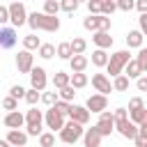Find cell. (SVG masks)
I'll list each match as a JSON object with an SVG mask.
<instances>
[{
    "instance_id": "cell-53",
    "label": "cell",
    "mask_w": 147,
    "mask_h": 147,
    "mask_svg": "<svg viewBox=\"0 0 147 147\" xmlns=\"http://www.w3.org/2000/svg\"><path fill=\"white\" fill-rule=\"evenodd\" d=\"M0 147H11V145H9L7 140H0Z\"/></svg>"
},
{
    "instance_id": "cell-28",
    "label": "cell",
    "mask_w": 147,
    "mask_h": 147,
    "mask_svg": "<svg viewBox=\"0 0 147 147\" xmlns=\"http://www.w3.org/2000/svg\"><path fill=\"white\" fill-rule=\"evenodd\" d=\"M60 9H62V7H60L57 0H46V2H44V14H46V16H57Z\"/></svg>"
},
{
    "instance_id": "cell-13",
    "label": "cell",
    "mask_w": 147,
    "mask_h": 147,
    "mask_svg": "<svg viewBox=\"0 0 147 147\" xmlns=\"http://www.w3.org/2000/svg\"><path fill=\"white\" fill-rule=\"evenodd\" d=\"M2 124H5L9 131H21V126L25 124V115H23V113H18V110L7 113V115L2 117Z\"/></svg>"
},
{
    "instance_id": "cell-34",
    "label": "cell",
    "mask_w": 147,
    "mask_h": 147,
    "mask_svg": "<svg viewBox=\"0 0 147 147\" xmlns=\"http://www.w3.org/2000/svg\"><path fill=\"white\" fill-rule=\"evenodd\" d=\"M25 101L30 103V108H34V106H37V103L41 101V94H39L37 90H32V87H30V90L25 92Z\"/></svg>"
},
{
    "instance_id": "cell-4",
    "label": "cell",
    "mask_w": 147,
    "mask_h": 147,
    "mask_svg": "<svg viewBox=\"0 0 147 147\" xmlns=\"http://www.w3.org/2000/svg\"><path fill=\"white\" fill-rule=\"evenodd\" d=\"M85 136V129L80 126V124H76V122H67L64 124V129L60 131V140L62 142H67V145H74V142H78L80 138Z\"/></svg>"
},
{
    "instance_id": "cell-54",
    "label": "cell",
    "mask_w": 147,
    "mask_h": 147,
    "mask_svg": "<svg viewBox=\"0 0 147 147\" xmlns=\"http://www.w3.org/2000/svg\"><path fill=\"white\" fill-rule=\"evenodd\" d=\"M0 122H2V119H0Z\"/></svg>"
},
{
    "instance_id": "cell-24",
    "label": "cell",
    "mask_w": 147,
    "mask_h": 147,
    "mask_svg": "<svg viewBox=\"0 0 147 147\" xmlns=\"http://www.w3.org/2000/svg\"><path fill=\"white\" fill-rule=\"evenodd\" d=\"M39 46H41V41H39V37L32 32V34H28V37H23V51H39Z\"/></svg>"
},
{
    "instance_id": "cell-15",
    "label": "cell",
    "mask_w": 147,
    "mask_h": 147,
    "mask_svg": "<svg viewBox=\"0 0 147 147\" xmlns=\"http://www.w3.org/2000/svg\"><path fill=\"white\" fill-rule=\"evenodd\" d=\"M18 41L16 28H0V48H14Z\"/></svg>"
},
{
    "instance_id": "cell-41",
    "label": "cell",
    "mask_w": 147,
    "mask_h": 147,
    "mask_svg": "<svg viewBox=\"0 0 147 147\" xmlns=\"http://www.w3.org/2000/svg\"><path fill=\"white\" fill-rule=\"evenodd\" d=\"M87 9H90V16H101V0H90Z\"/></svg>"
},
{
    "instance_id": "cell-14",
    "label": "cell",
    "mask_w": 147,
    "mask_h": 147,
    "mask_svg": "<svg viewBox=\"0 0 147 147\" xmlns=\"http://www.w3.org/2000/svg\"><path fill=\"white\" fill-rule=\"evenodd\" d=\"M69 119L71 122H76V124H80V126H85L87 122H90V110L85 108V106H71V110H69Z\"/></svg>"
},
{
    "instance_id": "cell-5",
    "label": "cell",
    "mask_w": 147,
    "mask_h": 147,
    "mask_svg": "<svg viewBox=\"0 0 147 147\" xmlns=\"http://www.w3.org/2000/svg\"><path fill=\"white\" fill-rule=\"evenodd\" d=\"M7 7H9V21H11L14 28H21V25L28 23V14H25V5L23 2H11Z\"/></svg>"
},
{
    "instance_id": "cell-33",
    "label": "cell",
    "mask_w": 147,
    "mask_h": 147,
    "mask_svg": "<svg viewBox=\"0 0 147 147\" xmlns=\"http://www.w3.org/2000/svg\"><path fill=\"white\" fill-rule=\"evenodd\" d=\"M57 94H60V99H62V101H67V103H71V99L76 96V90H74L71 85H67V87H62V90H57Z\"/></svg>"
},
{
    "instance_id": "cell-48",
    "label": "cell",
    "mask_w": 147,
    "mask_h": 147,
    "mask_svg": "<svg viewBox=\"0 0 147 147\" xmlns=\"http://www.w3.org/2000/svg\"><path fill=\"white\" fill-rule=\"evenodd\" d=\"M136 87H138L140 92H147V74H145V76H140V78L136 80Z\"/></svg>"
},
{
    "instance_id": "cell-27",
    "label": "cell",
    "mask_w": 147,
    "mask_h": 147,
    "mask_svg": "<svg viewBox=\"0 0 147 147\" xmlns=\"http://www.w3.org/2000/svg\"><path fill=\"white\" fill-rule=\"evenodd\" d=\"M126 90H129V78L124 74L113 78V92H126Z\"/></svg>"
},
{
    "instance_id": "cell-50",
    "label": "cell",
    "mask_w": 147,
    "mask_h": 147,
    "mask_svg": "<svg viewBox=\"0 0 147 147\" xmlns=\"http://www.w3.org/2000/svg\"><path fill=\"white\" fill-rule=\"evenodd\" d=\"M138 23H140V32H142V37H147V14H140Z\"/></svg>"
},
{
    "instance_id": "cell-29",
    "label": "cell",
    "mask_w": 147,
    "mask_h": 147,
    "mask_svg": "<svg viewBox=\"0 0 147 147\" xmlns=\"http://www.w3.org/2000/svg\"><path fill=\"white\" fill-rule=\"evenodd\" d=\"M87 85V74H71V87L74 90H83Z\"/></svg>"
},
{
    "instance_id": "cell-44",
    "label": "cell",
    "mask_w": 147,
    "mask_h": 147,
    "mask_svg": "<svg viewBox=\"0 0 147 147\" xmlns=\"http://www.w3.org/2000/svg\"><path fill=\"white\" fill-rule=\"evenodd\" d=\"M140 108H145V101H142L140 96H133V99L129 101V108H126V110L133 113V110H140Z\"/></svg>"
},
{
    "instance_id": "cell-11",
    "label": "cell",
    "mask_w": 147,
    "mask_h": 147,
    "mask_svg": "<svg viewBox=\"0 0 147 147\" xmlns=\"http://www.w3.org/2000/svg\"><path fill=\"white\" fill-rule=\"evenodd\" d=\"M92 85H94V90H96L99 94H103V96H108V94L113 92V83H110V78H108L106 74H94V76H92Z\"/></svg>"
},
{
    "instance_id": "cell-49",
    "label": "cell",
    "mask_w": 147,
    "mask_h": 147,
    "mask_svg": "<svg viewBox=\"0 0 147 147\" xmlns=\"http://www.w3.org/2000/svg\"><path fill=\"white\" fill-rule=\"evenodd\" d=\"M133 142H136V147H147V133H138Z\"/></svg>"
},
{
    "instance_id": "cell-19",
    "label": "cell",
    "mask_w": 147,
    "mask_h": 147,
    "mask_svg": "<svg viewBox=\"0 0 147 147\" xmlns=\"http://www.w3.org/2000/svg\"><path fill=\"white\" fill-rule=\"evenodd\" d=\"M87 64H90V60H87L85 55H74V57L69 60V67H71V74H85V69H87Z\"/></svg>"
},
{
    "instance_id": "cell-26",
    "label": "cell",
    "mask_w": 147,
    "mask_h": 147,
    "mask_svg": "<svg viewBox=\"0 0 147 147\" xmlns=\"http://www.w3.org/2000/svg\"><path fill=\"white\" fill-rule=\"evenodd\" d=\"M85 48H87V41L83 37H74L71 41V53L74 55H85Z\"/></svg>"
},
{
    "instance_id": "cell-42",
    "label": "cell",
    "mask_w": 147,
    "mask_h": 147,
    "mask_svg": "<svg viewBox=\"0 0 147 147\" xmlns=\"http://www.w3.org/2000/svg\"><path fill=\"white\" fill-rule=\"evenodd\" d=\"M25 92H28L25 87H21V85H11V90H9V96H14V99L18 101V99H25Z\"/></svg>"
},
{
    "instance_id": "cell-39",
    "label": "cell",
    "mask_w": 147,
    "mask_h": 147,
    "mask_svg": "<svg viewBox=\"0 0 147 147\" xmlns=\"http://www.w3.org/2000/svg\"><path fill=\"white\" fill-rule=\"evenodd\" d=\"M2 108L9 110V113H14V110H18V101H16L14 96H5V99H2Z\"/></svg>"
},
{
    "instance_id": "cell-22",
    "label": "cell",
    "mask_w": 147,
    "mask_h": 147,
    "mask_svg": "<svg viewBox=\"0 0 147 147\" xmlns=\"http://www.w3.org/2000/svg\"><path fill=\"white\" fill-rule=\"evenodd\" d=\"M108 62H110V55L106 51H101V48L92 51V64L94 67H108Z\"/></svg>"
},
{
    "instance_id": "cell-12",
    "label": "cell",
    "mask_w": 147,
    "mask_h": 147,
    "mask_svg": "<svg viewBox=\"0 0 147 147\" xmlns=\"http://www.w3.org/2000/svg\"><path fill=\"white\" fill-rule=\"evenodd\" d=\"M85 108H87L90 113H99V115H101V113L108 108V96H103V94H92V96H87Z\"/></svg>"
},
{
    "instance_id": "cell-7",
    "label": "cell",
    "mask_w": 147,
    "mask_h": 147,
    "mask_svg": "<svg viewBox=\"0 0 147 147\" xmlns=\"http://www.w3.org/2000/svg\"><path fill=\"white\" fill-rule=\"evenodd\" d=\"M115 131L122 136V138H126V140H136V136L140 133V129L126 117V119H117L115 122Z\"/></svg>"
},
{
    "instance_id": "cell-9",
    "label": "cell",
    "mask_w": 147,
    "mask_h": 147,
    "mask_svg": "<svg viewBox=\"0 0 147 147\" xmlns=\"http://www.w3.org/2000/svg\"><path fill=\"white\" fill-rule=\"evenodd\" d=\"M30 85H32V90H37V92H44V90H46L48 78H46V69H44V67H34V69L30 71Z\"/></svg>"
},
{
    "instance_id": "cell-38",
    "label": "cell",
    "mask_w": 147,
    "mask_h": 147,
    "mask_svg": "<svg viewBox=\"0 0 147 147\" xmlns=\"http://www.w3.org/2000/svg\"><path fill=\"white\" fill-rule=\"evenodd\" d=\"M60 7H62V11L74 14V11L78 9V0H62V2H60Z\"/></svg>"
},
{
    "instance_id": "cell-2",
    "label": "cell",
    "mask_w": 147,
    "mask_h": 147,
    "mask_svg": "<svg viewBox=\"0 0 147 147\" xmlns=\"http://www.w3.org/2000/svg\"><path fill=\"white\" fill-rule=\"evenodd\" d=\"M133 57H131V53L129 51H115L113 55H110V62H108V74L113 76V78H117V76H122L124 74V67L131 62Z\"/></svg>"
},
{
    "instance_id": "cell-45",
    "label": "cell",
    "mask_w": 147,
    "mask_h": 147,
    "mask_svg": "<svg viewBox=\"0 0 147 147\" xmlns=\"http://www.w3.org/2000/svg\"><path fill=\"white\" fill-rule=\"evenodd\" d=\"M133 7H136L133 0H119V2H117V9H122V11H131Z\"/></svg>"
},
{
    "instance_id": "cell-17",
    "label": "cell",
    "mask_w": 147,
    "mask_h": 147,
    "mask_svg": "<svg viewBox=\"0 0 147 147\" xmlns=\"http://www.w3.org/2000/svg\"><path fill=\"white\" fill-rule=\"evenodd\" d=\"M5 140H7L11 147H25V145H28V133H25V131H9Z\"/></svg>"
},
{
    "instance_id": "cell-35",
    "label": "cell",
    "mask_w": 147,
    "mask_h": 147,
    "mask_svg": "<svg viewBox=\"0 0 147 147\" xmlns=\"http://www.w3.org/2000/svg\"><path fill=\"white\" fill-rule=\"evenodd\" d=\"M41 101H44L48 108H53V106L60 101V94H57V92H44V94H41Z\"/></svg>"
},
{
    "instance_id": "cell-51",
    "label": "cell",
    "mask_w": 147,
    "mask_h": 147,
    "mask_svg": "<svg viewBox=\"0 0 147 147\" xmlns=\"http://www.w3.org/2000/svg\"><path fill=\"white\" fill-rule=\"evenodd\" d=\"M136 7H138V11H140V14H147V0H138V2H136Z\"/></svg>"
},
{
    "instance_id": "cell-31",
    "label": "cell",
    "mask_w": 147,
    "mask_h": 147,
    "mask_svg": "<svg viewBox=\"0 0 147 147\" xmlns=\"http://www.w3.org/2000/svg\"><path fill=\"white\" fill-rule=\"evenodd\" d=\"M83 28H85V30H92V34L99 32V30H101V25H99V16H87V18L83 21Z\"/></svg>"
},
{
    "instance_id": "cell-8",
    "label": "cell",
    "mask_w": 147,
    "mask_h": 147,
    "mask_svg": "<svg viewBox=\"0 0 147 147\" xmlns=\"http://www.w3.org/2000/svg\"><path fill=\"white\" fill-rule=\"evenodd\" d=\"M16 69H18V74H30L34 69V55L30 51H18L16 53Z\"/></svg>"
},
{
    "instance_id": "cell-25",
    "label": "cell",
    "mask_w": 147,
    "mask_h": 147,
    "mask_svg": "<svg viewBox=\"0 0 147 147\" xmlns=\"http://www.w3.org/2000/svg\"><path fill=\"white\" fill-rule=\"evenodd\" d=\"M55 53H57L60 60H71V57H74V53H71V41H62V44H57Z\"/></svg>"
},
{
    "instance_id": "cell-20",
    "label": "cell",
    "mask_w": 147,
    "mask_h": 147,
    "mask_svg": "<svg viewBox=\"0 0 147 147\" xmlns=\"http://www.w3.org/2000/svg\"><path fill=\"white\" fill-rule=\"evenodd\" d=\"M142 39H145V37H142L140 30H129V34H126V46L140 51V48H142Z\"/></svg>"
},
{
    "instance_id": "cell-46",
    "label": "cell",
    "mask_w": 147,
    "mask_h": 147,
    "mask_svg": "<svg viewBox=\"0 0 147 147\" xmlns=\"http://www.w3.org/2000/svg\"><path fill=\"white\" fill-rule=\"evenodd\" d=\"M113 117H115V122L117 119H126L129 117V110L126 108H117V110H113Z\"/></svg>"
},
{
    "instance_id": "cell-3",
    "label": "cell",
    "mask_w": 147,
    "mask_h": 147,
    "mask_svg": "<svg viewBox=\"0 0 147 147\" xmlns=\"http://www.w3.org/2000/svg\"><path fill=\"white\" fill-rule=\"evenodd\" d=\"M25 133L28 136H41L44 133V113L37 108H30L25 113Z\"/></svg>"
},
{
    "instance_id": "cell-18",
    "label": "cell",
    "mask_w": 147,
    "mask_h": 147,
    "mask_svg": "<svg viewBox=\"0 0 147 147\" xmlns=\"http://www.w3.org/2000/svg\"><path fill=\"white\" fill-rule=\"evenodd\" d=\"M92 41H94L96 48H101V51H106V48L113 46V37H110V32H101V30L92 34Z\"/></svg>"
},
{
    "instance_id": "cell-37",
    "label": "cell",
    "mask_w": 147,
    "mask_h": 147,
    "mask_svg": "<svg viewBox=\"0 0 147 147\" xmlns=\"http://www.w3.org/2000/svg\"><path fill=\"white\" fill-rule=\"evenodd\" d=\"M39 145L41 147H53L55 145V133H51V131L48 133H41L39 136Z\"/></svg>"
},
{
    "instance_id": "cell-43",
    "label": "cell",
    "mask_w": 147,
    "mask_h": 147,
    "mask_svg": "<svg viewBox=\"0 0 147 147\" xmlns=\"http://www.w3.org/2000/svg\"><path fill=\"white\" fill-rule=\"evenodd\" d=\"M53 108H55V110H57L62 117H67V115H69V110H71V103H67V101H62V99H60V101H57Z\"/></svg>"
},
{
    "instance_id": "cell-10",
    "label": "cell",
    "mask_w": 147,
    "mask_h": 147,
    "mask_svg": "<svg viewBox=\"0 0 147 147\" xmlns=\"http://www.w3.org/2000/svg\"><path fill=\"white\" fill-rule=\"evenodd\" d=\"M96 129H99V133H101L103 138H106V136H110V133L115 131V117H113V113H110V110H103V113L99 115Z\"/></svg>"
},
{
    "instance_id": "cell-30",
    "label": "cell",
    "mask_w": 147,
    "mask_h": 147,
    "mask_svg": "<svg viewBox=\"0 0 147 147\" xmlns=\"http://www.w3.org/2000/svg\"><path fill=\"white\" fill-rule=\"evenodd\" d=\"M129 119H131L136 126H140V124L147 119V108H140V110H133V113H129Z\"/></svg>"
},
{
    "instance_id": "cell-40",
    "label": "cell",
    "mask_w": 147,
    "mask_h": 147,
    "mask_svg": "<svg viewBox=\"0 0 147 147\" xmlns=\"http://www.w3.org/2000/svg\"><path fill=\"white\" fill-rule=\"evenodd\" d=\"M136 62L140 64V69H142V74H145V71H147V48H140V51H138Z\"/></svg>"
},
{
    "instance_id": "cell-32",
    "label": "cell",
    "mask_w": 147,
    "mask_h": 147,
    "mask_svg": "<svg viewBox=\"0 0 147 147\" xmlns=\"http://www.w3.org/2000/svg\"><path fill=\"white\" fill-rule=\"evenodd\" d=\"M57 53H55V46L53 44H41L39 46V57H44V60H51V57H55Z\"/></svg>"
},
{
    "instance_id": "cell-52",
    "label": "cell",
    "mask_w": 147,
    "mask_h": 147,
    "mask_svg": "<svg viewBox=\"0 0 147 147\" xmlns=\"http://www.w3.org/2000/svg\"><path fill=\"white\" fill-rule=\"evenodd\" d=\"M138 129H140V133H147V119H145V122H142Z\"/></svg>"
},
{
    "instance_id": "cell-1",
    "label": "cell",
    "mask_w": 147,
    "mask_h": 147,
    "mask_svg": "<svg viewBox=\"0 0 147 147\" xmlns=\"http://www.w3.org/2000/svg\"><path fill=\"white\" fill-rule=\"evenodd\" d=\"M28 25H30L32 30L57 32V30H60V18H57V16H46L44 11H32V14H28Z\"/></svg>"
},
{
    "instance_id": "cell-6",
    "label": "cell",
    "mask_w": 147,
    "mask_h": 147,
    "mask_svg": "<svg viewBox=\"0 0 147 147\" xmlns=\"http://www.w3.org/2000/svg\"><path fill=\"white\" fill-rule=\"evenodd\" d=\"M44 122H46V126L51 129V133H55V131L60 133V131L64 129V124H67V122H64V117H62L55 108H48V110L44 113Z\"/></svg>"
},
{
    "instance_id": "cell-23",
    "label": "cell",
    "mask_w": 147,
    "mask_h": 147,
    "mask_svg": "<svg viewBox=\"0 0 147 147\" xmlns=\"http://www.w3.org/2000/svg\"><path fill=\"white\" fill-rule=\"evenodd\" d=\"M67 85H71V76L64 74V71H55V76H53V87H55V90H62V87H67Z\"/></svg>"
},
{
    "instance_id": "cell-21",
    "label": "cell",
    "mask_w": 147,
    "mask_h": 147,
    "mask_svg": "<svg viewBox=\"0 0 147 147\" xmlns=\"http://www.w3.org/2000/svg\"><path fill=\"white\" fill-rule=\"evenodd\" d=\"M124 76H126L129 80H131V78H136V80H138L140 76H145V74H142V69H140V64L136 62V57H133V60L124 67Z\"/></svg>"
},
{
    "instance_id": "cell-47",
    "label": "cell",
    "mask_w": 147,
    "mask_h": 147,
    "mask_svg": "<svg viewBox=\"0 0 147 147\" xmlns=\"http://www.w3.org/2000/svg\"><path fill=\"white\" fill-rule=\"evenodd\" d=\"M7 21H9V7L0 5V25H5Z\"/></svg>"
},
{
    "instance_id": "cell-36",
    "label": "cell",
    "mask_w": 147,
    "mask_h": 147,
    "mask_svg": "<svg viewBox=\"0 0 147 147\" xmlns=\"http://www.w3.org/2000/svg\"><path fill=\"white\" fill-rule=\"evenodd\" d=\"M115 9H117V2L115 0H101V14L103 16H110Z\"/></svg>"
},
{
    "instance_id": "cell-16",
    "label": "cell",
    "mask_w": 147,
    "mask_h": 147,
    "mask_svg": "<svg viewBox=\"0 0 147 147\" xmlns=\"http://www.w3.org/2000/svg\"><path fill=\"white\" fill-rule=\"evenodd\" d=\"M101 140H103V136L99 133L96 124H94L92 129H85V136H83V145H85V147H99Z\"/></svg>"
}]
</instances>
